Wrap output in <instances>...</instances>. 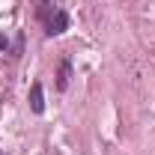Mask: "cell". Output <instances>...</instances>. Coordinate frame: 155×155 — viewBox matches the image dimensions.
Returning <instances> with one entry per match:
<instances>
[{
	"mask_svg": "<svg viewBox=\"0 0 155 155\" xmlns=\"http://www.w3.org/2000/svg\"><path fill=\"white\" fill-rule=\"evenodd\" d=\"M57 87H60V90H66V87H69V63H63V66H60V75H57Z\"/></svg>",
	"mask_w": 155,
	"mask_h": 155,
	"instance_id": "3",
	"label": "cell"
},
{
	"mask_svg": "<svg viewBox=\"0 0 155 155\" xmlns=\"http://www.w3.org/2000/svg\"><path fill=\"white\" fill-rule=\"evenodd\" d=\"M30 110H33V114H42V110H45V96H42V84H33V87H30Z\"/></svg>",
	"mask_w": 155,
	"mask_h": 155,
	"instance_id": "2",
	"label": "cell"
},
{
	"mask_svg": "<svg viewBox=\"0 0 155 155\" xmlns=\"http://www.w3.org/2000/svg\"><path fill=\"white\" fill-rule=\"evenodd\" d=\"M39 3H42V6H51V0H39Z\"/></svg>",
	"mask_w": 155,
	"mask_h": 155,
	"instance_id": "5",
	"label": "cell"
},
{
	"mask_svg": "<svg viewBox=\"0 0 155 155\" xmlns=\"http://www.w3.org/2000/svg\"><path fill=\"white\" fill-rule=\"evenodd\" d=\"M66 27H69V15H66L63 9H54V15L48 21V36H60Z\"/></svg>",
	"mask_w": 155,
	"mask_h": 155,
	"instance_id": "1",
	"label": "cell"
},
{
	"mask_svg": "<svg viewBox=\"0 0 155 155\" xmlns=\"http://www.w3.org/2000/svg\"><path fill=\"white\" fill-rule=\"evenodd\" d=\"M0 51H6V36L0 33Z\"/></svg>",
	"mask_w": 155,
	"mask_h": 155,
	"instance_id": "4",
	"label": "cell"
}]
</instances>
